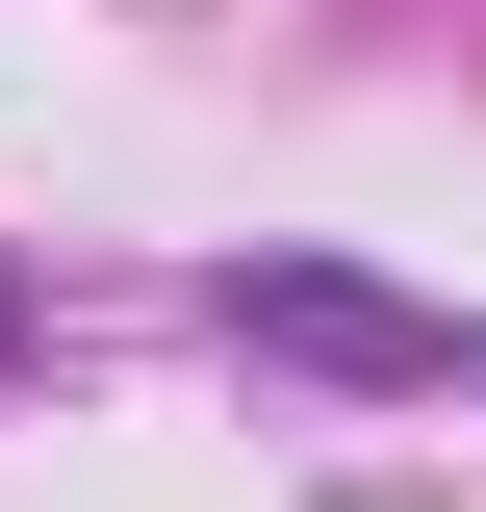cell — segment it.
Returning a JSON list of instances; mask_svg holds the SVG:
<instances>
[{"instance_id":"1","label":"cell","mask_w":486,"mask_h":512,"mask_svg":"<svg viewBox=\"0 0 486 512\" xmlns=\"http://www.w3.org/2000/svg\"><path fill=\"white\" fill-rule=\"evenodd\" d=\"M0 333H26V282H0Z\"/></svg>"}]
</instances>
